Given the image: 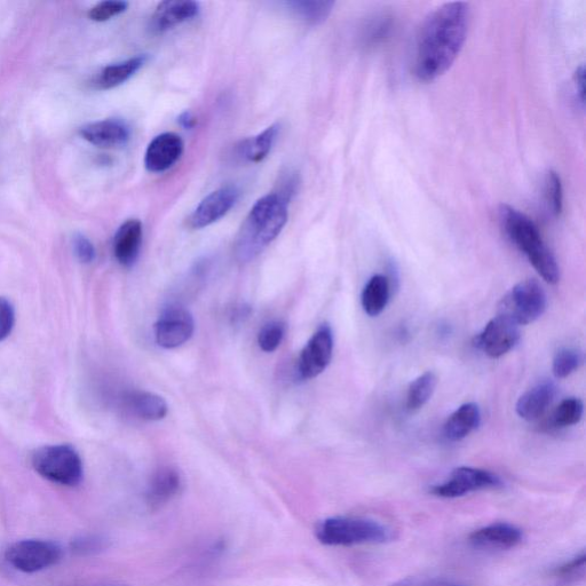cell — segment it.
Listing matches in <instances>:
<instances>
[{
    "instance_id": "obj_1",
    "label": "cell",
    "mask_w": 586,
    "mask_h": 586,
    "mask_svg": "<svg viewBox=\"0 0 586 586\" xmlns=\"http://www.w3.org/2000/svg\"><path fill=\"white\" fill-rule=\"evenodd\" d=\"M469 21L470 7L464 2L443 4L425 19L413 62L419 81H435L454 65L465 44Z\"/></svg>"
},
{
    "instance_id": "obj_2",
    "label": "cell",
    "mask_w": 586,
    "mask_h": 586,
    "mask_svg": "<svg viewBox=\"0 0 586 586\" xmlns=\"http://www.w3.org/2000/svg\"><path fill=\"white\" fill-rule=\"evenodd\" d=\"M288 202L279 194L261 197L245 218L234 242V255L249 263L271 244L288 223Z\"/></svg>"
},
{
    "instance_id": "obj_3",
    "label": "cell",
    "mask_w": 586,
    "mask_h": 586,
    "mask_svg": "<svg viewBox=\"0 0 586 586\" xmlns=\"http://www.w3.org/2000/svg\"><path fill=\"white\" fill-rule=\"evenodd\" d=\"M500 219L510 241L524 253L543 281L557 284L560 281L558 261L543 241L534 221L510 205H502Z\"/></svg>"
},
{
    "instance_id": "obj_4",
    "label": "cell",
    "mask_w": 586,
    "mask_h": 586,
    "mask_svg": "<svg viewBox=\"0 0 586 586\" xmlns=\"http://www.w3.org/2000/svg\"><path fill=\"white\" fill-rule=\"evenodd\" d=\"M315 536L329 546L384 544L393 540L394 530L372 519L336 517L320 522Z\"/></svg>"
},
{
    "instance_id": "obj_5",
    "label": "cell",
    "mask_w": 586,
    "mask_h": 586,
    "mask_svg": "<svg viewBox=\"0 0 586 586\" xmlns=\"http://www.w3.org/2000/svg\"><path fill=\"white\" fill-rule=\"evenodd\" d=\"M30 463L42 478L63 487H76L84 477L81 455L70 445L38 448L31 454Z\"/></svg>"
},
{
    "instance_id": "obj_6",
    "label": "cell",
    "mask_w": 586,
    "mask_h": 586,
    "mask_svg": "<svg viewBox=\"0 0 586 586\" xmlns=\"http://www.w3.org/2000/svg\"><path fill=\"white\" fill-rule=\"evenodd\" d=\"M548 297L540 282L525 280L503 297L498 314L506 316L519 327L534 323L545 313Z\"/></svg>"
},
{
    "instance_id": "obj_7",
    "label": "cell",
    "mask_w": 586,
    "mask_h": 586,
    "mask_svg": "<svg viewBox=\"0 0 586 586\" xmlns=\"http://www.w3.org/2000/svg\"><path fill=\"white\" fill-rule=\"evenodd\" d=\"M63 556L61 546L46 540H22L5 552L7 564L25 574H35L58 565Z\"/></svg>"
},
{
    "instance_id": "obj_8",
    "label": "cell",
    "mask_w": 586,
    "mask_h": 586,
    "mask_svg": "<svg viewBox=\"0 0 586 586\" xmlns=\"http://www.w3.org/2000/svg\"><path fill=\"white\" fill-rule=\"evenodd\" d=\"M503 486V481L497 474L475 469V467H457L446 481L431 488L434 496L441 498H458L480 490L495 489Z\"/></svg>"
},
{
    "instance_id": "obj_9",
    "label": "cell",
    "mask_w": 586,
    "mask_h": 586,
    "mask_svg": "<svg viewBox=\"0 0 586 586\" xmlns=\"http://www.w3.org/2000/svg\"><path fill=\"white\" fill-rule=\"evenodd\" d=\"M520 327L506 316L498 314L475 337V346L489 358L500 359L520 342Z\"/></svg>"
},
{
    "instance_id": "obj_10",
    "label": "cell",
    "mask_w": 586,
    "mask_h": 586,
    "mask_svg": "<svg viewBox=\"0 0 586 586\" xmlns=\"http://www.w3.org/2000/svg\"><path fill=\"white\" fill-rule=\"evenodd\" d=\"M334 343V334L329 324H322L300 353L299 376L305 380L320 376L329 367L334 353Z\"/></svg>"
},
{
    "instance_id": "obj_11",
    "label": "cell",
    "mask_w": 586,
    "mask_h": 586,
    "mask_svg": "<svg viewBox=\"0 0 586 586\" xmlns=\"http://www.w3.org/2000/svg\"><path fill=\"white\" fill-rule=\"evenodd\" d=\"M195 322L192 314L185 308L171 307L166 310L155 324L156 343L165 350L180 347L192 338Z\"/></svg>"
},
{
    "instance_id": "obj_12",
    "label": "cell",
    "mask_w": 586,
    "mask_h": 586,
    "mask_svg": "<svg viewBox=\"0 0 586 586\" xmlns=\"http://www.w3.org/2000/svg\"><path fill=\"white\" fill-rule=\"evenodd\" d=\"M239 197V189L234 186L219 188L205 197L194 210L188 220L189 226L193 229H202L217 223L232 210Z\"/></svg>"
},
{
    "instance_id": "obj_13",
    "label": "cell",
    "mask_w": 586,
    "mask_h": 586,
    "mask_svg": "<svg viewBox=\"0 0 586 586\" xmlns=\"http://www.w3.org/2000/svg\"><path fill=\"white\" fill-rule=\"evenodd\" d=\"M184 141L176 133H162L150 142L145 155L149 172L162 173L176 164L184 153Z\"/></svg>"
},
{
    "instance_id": "obj_14",
    "label": "cell",
    "mask_w": 586,
    "mask_h": 586,
    "mask_svg": "<svg viewBox=\"0 0 586 586\" xmlns=\"http://www.w3.org/2000/svg\"><path fill=\"white\" fill-rule=\"evenodd\" d=\"M524 538L522 530L508 522H496L475 530L470 537L474 548L481 550H510L516 548Z\"/></svg>"
},
{
    "instance_id": "obj_15",
    "label": "cell",
    "mask_w": 586,
    "mask_h": 586,
    "mask_svg": "<svg viewBox=\"0 0 586 586\" xmlns=\"http://www.w3.org/2000/svg\"><path fill=\"white\" fill-rule=\"evenodd\" d=\"M557 391V385L552 380H542L521 395L516 406L517 414L527 422L537 421L552 405Z\"/></svg>"
},
{
    "instance_id": "obj_16",
    "label": "cell",
    "mask_w": 586,
    "mask_h": 586,
    "mask_svg": "<svg viewBox=\"0 0 586 586\" xmlns=\"http://www.w3.org/2000/svg\"><path fill=\"white\" fill-rule=\"evenodd\" d=\"M182 479L178 470L165 466L157 470L150 479L147 489V504L150 509L158 510L168 504L180 493Z\"/></svg>"
},
{
    "instance_id": "obj_17",
    "label": "cell",
    "mask_w": 586,
    "mask_h": 586,
    "mask_svg": "<svg viewBox=\"0 0 586 586\" xmlns=\"http://www.w3.org/2000/svg\"><path fill=\"white\" fill-rule=\"evenodd\" d=\"M142 224L130 219L118 228L114 237V255L123 267H132L139 258L142 244Z\"/></svg>"
},
{
    "instance_id": "obj_18",
    "label": "cell",
    "mask_w": 586,
    "mask_h": 586,
    "mask_svg": "<svg viewBox=\"0 0 586 586\" xmlns=\"http://www.w3.org/2000/svg\"><path fill=\"white\" fill-rule=\"evenodd\" d=\"M123 405L131 414L144 421L157 422L168 415V403L152 392L133 390L123 394Z\"/></svg>"
},
{
    "instance_id": "obj_19",
    "label": "cell",
    "mask_w": 586,
    "mask_h": 586,
    "mask_svg": "<svg viewBox=\"0 0 586 586\" xmlns=\"http://www.w3.org/2000/svg\"><path fill=\"white\" fill-rule=\"evenodd\" d=\"M82 137L101 148L124 146L130 139V130L123 122L105 120L84 126Z\"/></svg>"
},
{
    "instance_id": "obj_20",
    "label": "cell",
    "mask_w": 586,
    "mask_h": 586,
    "mask_svg": "<svg viewBox=\"0 0 586 586\" xmlns=\"http://www.w3.org/2000/svg\"><path fill=\"white\" fill-rule=\"evenodd\" d=\"M200 5L196 2H162L156 7L152 18V28L156 33L178 27L181 23L192 20L199 15Z\"/></svg>"
},
{
    "instance_id": "obj_21",
    "label": "cell",
    "mask_w": 586,
    "mask_h": 586,
    "mask_svg": "<svg viewBox=\"0 0 586 586\" xmlns=\"http://www.w3.org/2000/svg\"><path fill=\"white\" fill-rule=\"evenodd\" d=\"M480 424L481 411L477 403H464L448 417L443 434L451 442L461 441L477 430Z\"/></svg>"
},
{
    "instance_id": "obj_22",
    "label": "cell",
    "mask_w": 586,
    "mask_h": 586,
    "mask_svg": "<svg viewBox=\"0 0 586 586\" xmlns=\"http://www.w3.org/2000/svg\"><path fill=\"white\" fill-rule=\"evenodd\" d=\"M392 296V283L387 276L376 274L362 291L361 303L363 311L375 318L385 311Z\"/></svg>"
},
{
    "instance_id": "obj_23",
    "label": "cell",
    "mask_w": 586,
    "mask_h": 586,
    "mask_svg": "<svg viewBox=\"0 0 586 586\" xmlns=\"http://www.w3.org/2000/svg\"><path fill=\"white\" fill-rule=\"evenodd\" d=\"M279 131L280 126L274 124L258 134L257 137L241 141L236 147L237 156L251 163L264 161L271 153Z\"/></svg>"
},
{
    "instance_id": "obj_24",
    "label": "cell",
    "mask_w": 586,
    "mask_h": 586,
    "mask_svg": "<svg viewBox=\"0 0 586 586\" xmlns=\"http://www.w3.org/2000/svg\"><path fill=\"white\" fill-rule=\"evenodd\" d=\"M147 62L146 55H138L116 65L108 66L101 71L97 84L102 90L114 89L136 75Z\"/></svg>"
},
{
    "instance_id": "obj_25",
    "label": "cell",
    "mask_w": 586,
    "mask_h": 586,
    "mask_svg": "<svg viewBox=\"0 0 586 586\" xmlns=\"http://www.w3.org/2000/svg\"><path fill=\"white\" fill-rule=\"evenodd\" d=\"M438 385V378L434 372L427 371L411 382L407 393V409L417 411L422 409L432 398L435 388Z\"/></svg>"
},
{
    "instance_id": "obj_26",
    "label": "cell",
    "mask_w": 586,
    "mask_h": 586,
    "mask_svg": "<svg viewBox=\"0 0 586 586\" xmlns=\"http://www.w3.org/2000/svg\"><path fill=\"white\" fill-rule=\"evenodd\" d=\"M287 5L293 14L307 25L318 26L329 18L334 9V2H310V0H296Z\"/></svg>"
},
{
    "instance_id": "obj_27",
    "label": "cell",
    "mask_w": 586,
    "mask_h": 586,
    "mask_svg": "<svg viewBox=\"0 0 586 586\" xmlns=\"http://www.w3.org/2000/svg\"><path fill=\"white\" fill-rule=\"evenodd\" d=\"M584 413L582 400L578 398H567L560 402V405L554 410L552 424L558 429L574 426L581 422Z\"/></svg>"
},
{
    "instance_id": "obj_28",
    "label": "cell",
    "mask_w": 586,
    "mask_h": 586,
    "mask_svg": "<svg viewBox=\"0 0 586 586\" xmlns=\"http://www.w3.org/2000/svg\"><path fill=\"white\" fill-rule=\"evenodd\" d=\"M583 353L576 348H561L554 355L552 362V371L554 377L564 379L574 374L582 366Z\"/></svg>"
},
{
    "instance_id": "obj_29",
    "label": "cell",
    "mask_w": 586,
    "mask_h": 586,
    "mask_svg": "<svg viewBox=\"0 0 586 586\" xmlns=\"http://www.w3.org/2000/svg\"><path fill=\"white\" fill-rule=\"evenodd\" d=\"M586 554L585 551L576 554L570 560L553 569L552 575L561 583H575L583 580L585 576Z\"/></svg>"
},
{
    "instance_id": "obj_30",
    "label": "cell",
    "mask_w": 586,
    "mask_h": 586,
    "mask_svg": "<svg viewBox=\"0 0 586 586\" xmlns=\"http://www.w3.org/2000/svg\"><path fill=\"white\" fill-rule=\"evenodd\" d=\"M544 196L546 205L553 216H560L564 205L561 179L556 172L550 171L545 179Z\"/></svg>"
},
{
    "instance_id": "obj_31",
    "label": "cell",
    "mask_w": 586,
    "mask_h": 586,
    "mask_svg": "<svg viewBox=\"0 0 586 586\" xmlns=\"http://www.w3.org/2000/svg\"><path fill=\"white\" fill-rule=\"evenodd\" d=\"M108 546L107 538L99 535L79 536L70 543L71 551L81 557L94 556V554L104 552Z\"/></svg>"
},
{
    "instance_id": "obj_32",
    "label": "cell",
    "mask_w": 586,
    "mask_h": 586,
    "mask_svg": "<svg viewBox=\"0 0 586 586\" xmlns=\"http://www.w3.org/2000/svg\"><path fill=\"white\" fill-rule=\"evenodd\" d=\"M284 335L285 326L282 322L267 323L259 332V347L266 353H273L282 344Z\"/></svg>"
},
{
    "instance_id": "obj_33",
    "label": "cell",
    "mask_w": 586,
    "mask_h": 586,
    "mask_svg": "<svg viewBox=\"0 0 586 586\" xmlns=\"http://www.w3.org/2000/svg\"><path fill=\"white\" fill-rule=\"evenodd\" d=\"M129 4L126 2H118V0H109V2H102L92 7L89 17L95 22H105L117 15L128 10Z\"/></svg>"
},
{
    "instance_id": "obj_34",
    "label": "cell",
    "mask_w": 586,
    "mask_h": 586,
    "mask_svg": "<svg viewBox=\"0 0 586 586\" xmlns=\"http://www.w3.org/2000/svg\"><path fill=\"white\" fill-rule=\"evenodd\" d=\"M15 324L13 305L4 297H0V342L11 335Z\"/></svg>"
},
{
    "instance_id": "obj_35",
    "label": "cell",
    "mask_w": 586,
    "mask_h": 586,
    "mask_svg": "<svg viewBox=\"0 0 586 586\" xmlns=\"http://www.w3.org/2000/svg\"><path fill=\"white\" fill-rule=\"evenodd\" d=\"M74 250L77 258L83 264H90L95 259L94 245L82 234H77L75 236Z\"/></svg>"
},
{
    "instance_id": "obj_36",
    "label": "cell",
    "mask_w": 586,
    "mask_h": 586,
    "mask_svg": "<svg viewBox=\"0 0 586 586\" xmlns=\"http://www.w3.org/2000/svg\"><path fill=\"white\" fill-rule=\"evenodd\" d=\"M393 586H465L462 584L438 580V578H408Z\"/></svg>"
},
{
    "instance_id": "obj_37",
    "label": "cell",
    "mask_w": 586,
    "mask_h": 586,
    "mask_svg": "<svg viewBox=\"0 0 586 586\" xmlns=\"http://www.w3.org/2000/svg\"><path fill=\"white\" fill-rule=\"evenodd\" d=\"M575 90L578 101L584 106V67H580L576 70L574 76Z\"/></svg>"
},
{
    "instance_id": "obj_38",
    "label": "cell",
    "mask_w": 586,
    "mask_h": 586,
    "mask_svg": "<svg viewBox=\"0 0 586 586\" xmlns=\"http://www.w3.org/2000/svg\"><path fill=\"white\" fill-rule=\"evenodd\" d=\"M178 121H179L180 125L182 126V128H184L186 130L193 129L196 124V118L190 112L182 113L179 116Z\"/></svg>"
}]
</instances>
